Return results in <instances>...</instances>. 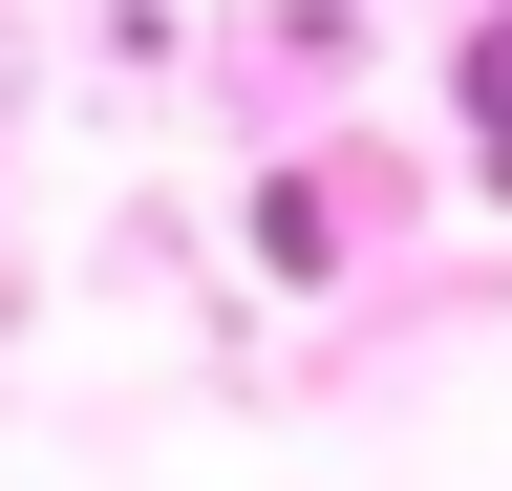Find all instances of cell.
I'll return each mask as SVG.
<instances>
[{
    "label": "cell",
    "instance_id": "obj_1",
    "mask_svg": "<svg viewBox=\"0 0 512 491\" xmlns=\"http://www.w3.org/2000/svg\"><path fill=\"white\" fill-rule=\"evenodd\" d=\"M470 107H491V171H512V22L470 43Z\"/></svg>",
    "mask_w": 512,
    "mask_h": 491
}]
</instances>
